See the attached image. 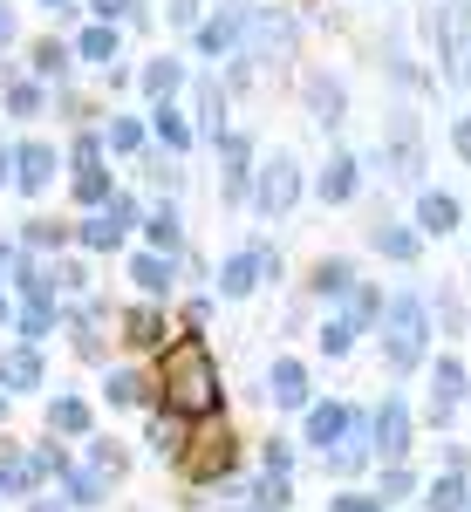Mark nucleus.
Here are the masks:
<instances>
[{"instance_id": "1", "label": "nucleus", "mask_w": 471, "mask_h": 512, "mask_svg": "<svg viewBox=\"0 0 471 512\" xmlns=\"http://www.w3.org/2000/svg\"><path fill=\"white\" fill-rule=\"evenodd\" d=\"M157 390H164V410L171 417H212L219 410V362H212V349L198 335L171 342L164 349V369H157Z\"/></svg>"}, {"instance_id": "2", "label": "nucleus", "mask_w": 471, "mask_h": 512, "mask_svg": "<svg viewBox=\"0 0 471 512\" xmlns=\"http://www.w3.org/2000/svg\"><path fill=\"white\" fill-rule=\"evenodd\" d=\"M383 335H390V369H396V376H403V369H417V362H424V335H431L424 301H417V294L390 301V308H383Z\"/></svg>"}, {"instance_id": "3", "label": "nucleus", "mask_w": 471, "mask_h": 512, "mask_svg": "<svg viewBox=\"0 0 471 512\" xmlns=\"http://www.w3.org/2000/svg\"><path fill=\"white\" fill-rule=\"evenodd\" d=\"M294 192H301V164L287 158V151H280L274 164H260V212H287V205H294Z\"/></svg>"}, {"instance_id": "4", "label": "nucleus", "mask_w": 471, "mask_h": 512, "mask_svg": "<svg viewBox=\"0 0 471 512\" xmlns=\"http://www.w3.org/2000/svg\"><path fill=\"white\" fill-rule=\"evenodd\" d=\"M376 451L390 465L410 451V410H403V396H383V410H376Z\"/></svg>"}, {"instance_id": "5", "label": "nucleus", "mask_w": 471, "mask_h": 512, "mask_svg": "<svg viewBox=\"0 0 471 512\" xmlns=\"http://www.w3.org/2000/svg\"><path fill=\"white\" fill-rule=\"evenodd\" d=\"M444 69L471 76V7H444Z\"/></svg>"}, {"instance_id": "6", "label": "nucleus", "mask_w": 471, "mask_h": 512, "mask_svg": "<svg viewBox=\"0 0 471 512\" xmlns=\"http://www.w3.org/2000/svg\"><path fill=\"white\" fill-rule=\"evenodd\" d=\"M260 274H280V260H267V253H233L226 260V274H219V294H253L260 287Z\"/></svg>"}, {"instance_id": "7", "label": "nucleus", "mask_w": 471, "mask_h": 512, "mask_svg": "<svg viewBox=\"0 0 471 512\" xmlns=\"http://www.w3.org/2000/svg\"><path fill=\"white\" fill-rule=\"evenodd\" d=\"M185 472L192 478H226L233 472V437H198V451H185Z\"/></svg>"}, {"instance_id": "8", "label": "nucleus", "mask_w": 471, "mask_h": 512, "mask_svg": "<svg viewBox=\"0 0 471 512\" xmlns=\"http://www.w3.org/2000/svg\"><path fill=\"white\" fill-rule=\"evenodd\" d=\"M123 226H130V198H110V212H96L89 226H82V246H96V253H110L123 239Z\"/></svg>"}, {"instance_id": "9", "label": "nucleus", "mask_w": 471, "mask_h": 512, "mask_svg": "<svg viewBox=\"0 0 471 512\" xmlns=\"http://www.w3.org/2000/svg\"><path fill=\"white\" fill-rule=\"evenodd\" d=\"M48 178H55V151H48V144H21V151H14V185H21V192H41Z\"/></svg>"}, {"instance_id": "10", "label": "nucleus", "mask_w": 471, "mask_h": 512, "mask_svg": "<svg viewBox=\"0 0 471 512\" xmlns=\"http://www.w3.org/2000/svg\"><path fill=\"white\" fill-rule=\"evenodd\" d=\"M267 390H274V403H287V410H294V403H308V369L280 355V362H274V376H267Z\"/></svg>"}, {"instance_id": "11", "label": "nucleus", "mask_w": 471, "mask_h": 512, "mask_svg": "<svg viewBox=\"0 0 471 512\" xmlns=\"http://www.w3.org/2000/svg\"><path fill=\"white\" fill-rule=\"evenodd\" d=\"M0 383H7V390H35L41 383V355L35 349H7L0 355Z\"/></svg>"}, {"instance_id": "12", "label": "nucleus", "mask_w": 471, "mask_h": 512, "mask_svg": "<svg viewBox=\"0 0 471 512\" xmlns=\"http://www.w3.org/2000/svg\"><path fill=\"white\" fill-rule=\"evenodd\" d=\"M417 226H424V233H451V226H458V198L451 192H424L417 198Z\"/></svg>"}, {"instance_id": "13", "label": "nucleus", "mask_w": 471, "mask_h": 512, "mask_svg": "<svg viewBox=\"0 0 471 512\" xmlns=\"http://www.w3.org/2000/svg\"><path fill=\"white\" fill-rule=\"evenodd\" d=\"M342 431H349V410H342V403H321V410L308 417V444H321V451H328Z\"/></svg>"}, {"instance_id": "14", "label": "nucleus", "mask_w": 471, "mask_h": 512, "mask_svg": "<svg viewBox=\"0 0 471 512\" xmlns=\"http://www.w3.org/2000/svg\"><path fill=\"white\" fill-rule=\"evenodd\" d=\"M349 192H355V158H328V171H321V198L342 205Z\"/></svg>"}, {"instance_id": "15", "label": "nucleus", "mask_w": 471, "mask_h": 512, "mask_svg": "<svg viewBox=\"0 0 471 512\" xmlns=\"http://www.w3.org/2000/svg\"><path fill=\"white\" fill-rule=\"evenodd\" d=\"M424 506H431V512H458V506H465V478H458V472L431 478V492H424Z\"/></svg>"}, {"instance_id": "16", "label": "nucleus", "mask_w": 471, "mask_h": 512, "mask_svg": "<svg viewBox=\"0 0 471 512\" xmlns=\"http://www.w3.org/2000/svg\"><path fill=\"white\" fill-rule=\"evenodd\" d=\"M130 280H137L144 294H164V287H171V260H164V253H144V260L130 267Z\"/></svg>"}, {"instance_id": "17", "label": "nucleus", "mask_w": 471, "mask_h": 512, "mask_svg": "<svg viewBox=\"0 0 471 512\" xmlns=\"http://www.w3.org/2000/svg\"><path fill=\"white\" fill-rule=\"evenodd\" d=\"M48 424H55V431H89V403H82V396H55V410H48Z\"/></svg>"}, {"instance_id": "18", "label": "nucleus", "mask_w": 471, "mask_h": 512, "mask_svg": "<svg viewBox=\"0 0 471 512\" xmlns=\"http://www.w3.org/2000/svg\"><path fill=\"white\" fill-rule=\"evenodd\" d=\"M41 472H48L41 458H7V465H0V492H28Z\"/></svg>"}, {"instance_id": "19", "label": "nucleus", "mask_w": 471, "mask_h": 512, "mask_svg": "<svg viewBox=\"0 0 471 512\" xmlns=\"http://www.w3.org/2000/svg\"><path fill=\"white\" fill-rule=\"evenodd\" d=\"M123 328H130L123 342H137V349H151V342H164V315H157V308H137V315L123 321Z\"/></svg>"}, {"instance_id": "20", "label": "nucleus", "mask_w": 471, "mask_h": 512, "mask_svg": "<svg viewBox=\"0 0 471 512\" xmlns=\"http://www.w3.org/2000/svg\"><path fill=\"white\" fill-rule=\"evenodd\" d=\"M376 253H390V260H417V233H410V226H376Z\"/></svg>"}, {"instance_id": "21", "label": "nucleus", "mask_w": 471, "mask_h": 512, "mask_svg": "<svg viewBox=\"0 0 471 512\" xmlns=\"http://www.w3.org/2000/svg\"><path fill=\"white\" fill-rule=\"evenodd\" d=\"M431 390H437V410H451V403H458V396H465V369H458V362H437Z\"/></svg>"}, {"instance_id": "22", "label": "nucleus", "mask_w": 471, "mask_h": 512, "mask_svg": "<svg viewBox=\"0 0 471 512\" xmlns=\"http://www.w3.org/2000/svg\"><path fill=\"white\" fill-rule=\"evenodd\" d=\"M76 198H82V205H110V171H103V164H82Z\"/></svg>"}, {"instance_id": "23", "label": "nucleus", "mask_w": 471, "mask_h": 512, "mask_svg": "<svg viewBox=\"0 0 471 512\" xmlns=\"http://www.w3.org/2000/svg\"><path fill=\"white\" fill-rule=\"evenodd\" d=\"M233 41H239V21H233V14H226V21H205V28H198V48H205V55H226Z\"/></svg>"}, {"instance_id": "24", "label": "nucleus", "mask_w": 471, "mask_h": 512, "mask_svg": "<svg viewBox=\"0 0 471 512\" xmlns=\"http://www.w3.org/2000/svg\"><path fill=\"white\" fill-rule=\"evenodd\" d=\"M82 62H103V69H110V62H117V28H89V35H82Z\"/></svg>"}, {"instance_id": "25", "label": "nucleus", "mask_w": 471, "mask_h": 512, "mask_svg": "<svg viewBox=\"0 0 471 512\" xmlns=\"http://www.w3.org/2000/svg\"><path fill=\"white\" fill-rule=\"evenodd\" d=\"M314 287H321V294H349V287H355L349 260H321V267H314Z\"/></svg>"}, {"instance_id": "26", "label": "nucleus", "mask_w": 471, "mask_h": 512, "mask_svg": "<svg viewBox=\"0 0 471 512\" xmlns=\"http://www.w3.org/2000/svg\"><path fill=\"white\" fill-rule=\"evenodd\" d=\"M151 246L171 260V246H178V212H171V205H164V212H151Z\"/></svg>"}, {"instance_id": "27", "label": "nucleus", "mask_w": 471, "mask_h": 512, "mask_svg": "<svg viewBox=\"0 0 471 512\" xmlns=\"http://www.w3.org/2000/svg\"><path fill=\"white\" fill-rule=\"evenodd\" d=\"M314 110H321V130H328V123H342V89H335V82H314Z\"/></svg>"}, {"instance_id": "28", "label": "nucleus", "mask_w": 471, "mask_h": 512, "mask_svg": "<svg viewBox=\"0 0 471 512\" xmlns=\"http://www.w3.org/2000/svg\"><path fill=\"white\" fill-rule=\"evenodd\" d=\"M144 89H151V96H171V89H178V62H151V69H144Z\"/></svg>"}, {"instance_id": "29", "label": "nucleus", "mask_w": 471, "mask_h": 512, "mask_svg": "<svg viewBox=\"0 0 471 512\" xmlns=\"http://www.w3.org/2000/svg\"><path fill=\"white\" fill-rule=\"evenodd\" d=\"M35 69H41V76H62V69H69V48H62V41H41V48H35Z\"/></svg>"}, {"instance_id": "30", "label": "nucleus", "mask_w": 471, "mask_h": 512, "mask_svg": "<svg viewBox=\"0 0 471 512\" xmlns=\"http://www.w3.org/2000/svg\"><path fill=\"white\" fill-rule=\"evenodd\" d=\"M157 137H164L171 151H185V144H192V130L178 123V110H157Z\"/></svg>"}, {"instance_id": "31", "label": "nucleus", "mask_w": 471, "mask_h": 512, "mask_svg": "<svg viewBox=\"0 0 471 512\" xmlns=\"http://www.w3.org/2000/svg\"><path fill=\"white\" fill-rule=\"evenodd\" d=\"M69 492H76L82 506H96L103 499V472H69Z\"/></svg>"}, {"instance_id": "32", "label": "nucleus", "mask_w": 471, "mask_h": 512, "mask_svg": "<svg viewBox=\"0 0 471 512\" xmlns=\"http://www.w3.org/2000/svg\"><path fill=\"white\" fill-rule=\"evenodd\" d=\"M253 506H260V512H280V506H287V478H274V472H267V485L253 492Z\"/></svg>"}, {"instance_id": "33", "label": "nucleus", "mask_w": 471, "mask_h": 512, "mask_svg": "<svg viewBox=\"0 0 471 512\" xmlns=\"http://www.w3.org/2000/svg\"><path fill=\"white\" fill-rule=\"evenodd\" d=\"M349 342H355V321H328V328H321V349L328 355H342Z\"/></svg>"}, {"instance_id": "34", "label": "nucleus", "mask_w": 471, "mask_h": 512, "mask_svg": "<svg viewBox=\"0 0 471 512\" xmlns=\"http://www.w3.org/2000/svg\"><path fill=\"white\" fill-rule=\"evenodd\" d=\"M137 396H144V383H137L130 369H117V376H110V403H137Z\"/></svg>"}, {"instance_id": "35", "label": "nucleus", "mask_w": 471, "mask_h": 512, "mask_svg": "<svg viewBox=\"0 0 471 512\" xmlns=\"http://www.w3.org/2000/svg\"><path fill=\"white\" fill-rule=\"evenodd\" d=\"M7 103H14L21 117H35V110H41V89H35V82H14V89H7Z\"/></svg>"}, {"instance_id": "36", "label": "nucleus", "mask_w": 471, "mask_h": 512, "mask_svg": "<svg viewBox=\"0 0 471 512\" xmlns=\"http://www.w3.org/2000/svg\"><path fill=\"white\" fill-rule=\"evenodd\" d=\"M110 144H117V151H137V144H144V130H137V123H110Z\"/></svg>"}, {"instance_id": "37", "label": "nucleus", "mask_w": 471, "mask_h": 512, "mask_svg": "<svg viewBox=\"0 0 471 512\" xmlns=\"http://www.w3.org/2000/svg\"><path fill=\"white\" fill-rule=\"evenodd\" d=\"M335 512H383V499H362V492H349V499H335Z\"/></svg>"}, {"instance_id": "38", "label": "nucleus", "mask_w": 471, "mask_h": 512, "mask_svg": "<svg viewBox=\"0 0 471 512\" xmlns=\"http://www.w3.org/2000/svg\"><path fill=\"white\" fill-rule=\"evenodd\" d=\"M96 14H103V21H117V14H137V0H96Z\"/></svg>"}, {"instance_id": "39", "label": "nucleus", "mask_w": 471, "mask_h": 512, "mask_svg": "<svg viewBox=\"0 0 471 512\" xmlns=\"http://www.w3.org/2000/svg\"><path fill=\"white\" fill-rule=\"evenodd\" d=\"M164 14H171V21H198V0H171Z\"/></svg>"}, {"instance_id": "40", "label": "nucleus", "mask_w": 471, "mask_h": 512, "mask_svg": "<svg viewBox=\"0 0 471 512\" xmlns=\"http://www.w3.org/2000/svg\"><path fill=\"white\" fill-rule=\"evenodd\" d=\"M451 144H458V158H471V117L458 123V130H451Z\"/></svg>"}, {"instance_id": "41", "label": "nucleus", "mask_w": 471, "mask_h": 512, "mask_svg": "<svg viewBox=\"0 0 471 512\" xmlns=\"http://www.w3.org/2000/svg\"><path fill=\"white\" fill-rule=\"evenodd\" d=\"M7 35H14V21H7V7H0V41H7Z\"/></svg>"}, {"instance_id": "42", "label": "nucleus", "mask_w": 471, "mask_h": 512, "mask_svg": "<svg viewBox=\"0 0 471 512\" xmlns=\"http://www.w3.org/2000/svg\"><path fill=\"white\" fill-rule=\"evenodd\" d=\"M7 171H14V158H7V151H0V178H7Z\"/></svg>"}, {"instance_id": "43", "label": "nucleus", "mask_w": 471, "mask_h": 512, "mask_svg": "<svg viewBox=\"0 0 471 512\" xmlns=\"http://www.w3.org/2000/svg\"><path fill=\"white\" fill-rule=\"evenodd\" d=\"M41 7H69V0H41Z\"/></svg>"}, {"instance_id": "44", "label": "nucleus", "mask_w": 471, "mask_h": 512, "mask_svg": "<svg viewBox=\"0 0 471 512\" xmlns=\"http://www.w3.org/2000/svg\"><path fill=\"white\" fill-rule=\"evenodd\" d=\"M35 512H62V506H35Z\"/></svg>"}, {"instance_id": "45", "label": "nucleus", "mask_w": 471, "mask_h": 512, "mask_svg": "<svg viewBox=\"0 0 471 512\" xmlns=\"http://www.w3.org/2000/svg\"><path fill=\"white\" fill-rule=\"evenodd\" d=\"M0 315H7V301H0Z\"/></svg>"}]
</instances>
